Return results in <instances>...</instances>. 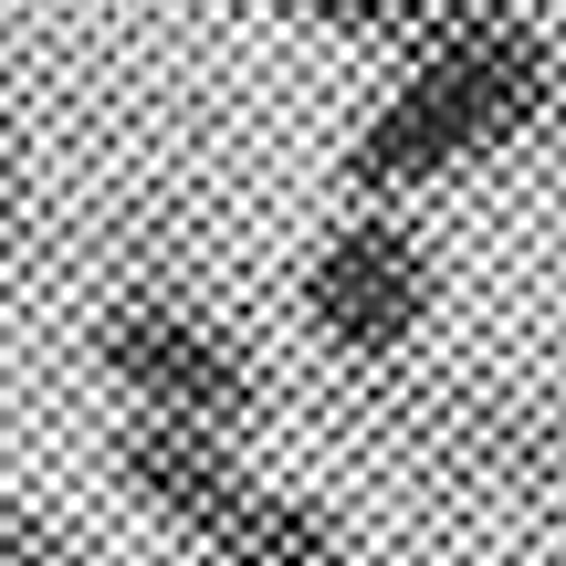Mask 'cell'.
<instances>
[{"label": "cell", "instance_id": "3957f363", "mask_svg": "<svg viewBox=\"0 0 566 566\" xmlns=\"http://www.w3.org/2000/svg\"><path fill=\"white\" fill-rule=\"evenodd\" d=\"M294 325L346 378L409 367L441 325V242L409 200H346L294 263Z\"/></svg>", "mask_w": 566, "mask_h": 566}, {"label": "cell", "instance_id": "52a82bcc", "mask_svg": "<svg viewBox=\"0 0 566 566\" xmlns=\"http://www.w3.org/2000/svg\"><path fill=\"white\" fill-rule=\"evenodd\" d=\"M273 11L304 21V32H325V42H378V53H388L430 0H273Z\"/></svg>", "mask_w": 566, "mask_h": 566}, {"label": "cell", "instance_id": "5b68a950", "mask_svg": "<svg viewBox=\"0 0 566 566\" xmlns=\"http://www.w3.org/2000/svg\"><path fill=\"white\" fill-rule=\"evenodd\" d=\"M105 472H116L126 514L158 525L179 556H200L231 514L263 493V462H252V430H210V420H116L105 441Z\"/></svg>", "mask_w": 566, "mask_h": 566}, {"label": "cell", "instance_id": "6da1fadb", "mask_svg": "<svg viewBox=\"0 0 566 566\" xmlns=\"http://www.w3.org/2000/svg\"><path fill=\"white\" fill-rule=\"evenodd\" d=\"M566 116V42L535 0H430L388 42V84L346 126L336 179L346 200H430Z\"/></svg>", "mask_w": 566, "mask_h": 566}, {"label": "cell", "instance_id": "9c48e42d", "mask_svg": "<svg viewBox=\"0 0 566 566\" xmlns=\"http://www.w3.org/2000/svg\"><path fill=\"white\" fill-rule=\"evenodd\" d=\"M21 221H32V158H21L11 116H0V252L21 242Z\"/></svg>", "mask_w": 566, "mask_h": 566}, {"label": "cell", "instance_id": "277c9868", "mask_svg": "<svg viewBox=\"0 0 566 566\" xmlns=\"http://www.w3.org/2000/svg\"><path fill=\"white\" fill-rule=\"evenodd\" d=\"M84 357H95L105 399H116L126 420L252 430L263 399H273L263 388V346H252L210 294H179V283H126V294H105Z\"/></svg>", "mask_w": 566, "mask_h": 566}, {"label": "cell", "instance_id": "8992f818", "mask_svg": "<svg viewBox=\"0 0 566 566\" xmlns=\"http://www.w3.org/2000/svg\"><path fill=\"white\" fill-rule=\"evenodd\" d=\"M200 566H346V514L325 504V493L263 472V493L200 546Z\"/></svg>", "mask_w": 566, "mask_h": 566}, {"label": "cell", "instance_id": "7a4b0ae2", "mask_svg": "<svg viewBox=\"0 0 566 566\" xmlns=\"http://www.w3.org/2000/svg\"><path fill=\"white\" fill-rule=\"evenodd\" d=\"M367 441L388 472L504 514H566V399H535L483 367H378Z\"/></svg>", "mask_w": 566, "mask_h": 566}, {"label": "cell", "instance_id": "30bf717a", "mask_svg": "<svg viewBox=\"0 0 566 566\" xmlns=\"http://www.w3.org/2000/svg\"><path fill=\"white\" fill-rule=\"evenodd\" d=\"M179 566H200V556H179Z\"/></svg>", "mask_w": 566, "mask_h": 566}, {"label": "cell", "instance_id": "ba28073f", "mask_svg": "<svg viewBox=\"0 0 566 566\" xmlns=\"http://www.w3.org/2000/svg\"><path fill=\"white\" fill-rule=\"evenodd\" d=\"M0 566H116V556H95L74 525H53L32 504H0Z\"/></svg>", "mask_w": 566, "mask_h": 566}]
</instances>
